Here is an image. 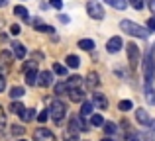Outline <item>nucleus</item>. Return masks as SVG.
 <instances>
[{"mask_svg":"<svg viewBox=\"0 0 155 141\" xmlns=\"http://www.w3.org/2000/svg\"><path fill=\"white\" fill-rule=\"evenodd\" d=\"M20 118H22V122H31V120L35 118V110H31V108H24V110L20 112Z\"/></svg>","mask_w":155,"mask_h":141,"instance_id":"obj_15","label":"nucleus"},{"mask_svg":"<svg viewBox=\"0 0 155 141\" xmlns=\"http://www.w3.org/2000/svg\"><path fill=\"white\" fill-rule=\"evenodd\" d=\"M77 45H79L81 49H84V51H92L94 49V41H92V39H81Z\"/></svg>","mask_w":155,"mask_h":141,"instance_id":"obj_19","label":"nucleus"},{"mask_svg":"<svg viewBox=\"0 0 155 141\" xmlns=\"http://www.w3.org/2000/svg\"><path fill=\"white\" fill-rule=\"evenodd\" d=\"M116 130H118V127H116V123H112V122H106V126H104V131H106L108 135L116 133Z\"/></svg>","mask_w":155,"mask_h":141,"instance_id":"obj_30","label":"nucleus"},{"mask_svg":"<svg viewBox=\"0 0 155 141\" xmlns=\"http://www.w3.org/2000/svg\"><path fill=\"white\" fill-rule=\"evenodd\" d=\"M24 72H26V82L30 86H34L38 82V65L35 63H26L24 65Z\"/></svg>","mask_w":155,"mask_h":141,"instance_id":"obj_4","label":"nucleus"},{"mask_svg":"<svg viewBox=\"0 0 155 141\" xmlns=\"http://www.w3.org/2000/svg\"><path fill=\"white\" fill-rule=\"evenodd\" d=\"M69 92V88H67V84L65 82H59V84H55V94L57 96H61V94H67Z\"/></svg>","mask_w":155,"mask_h":141,"instance_id":"obj_28","label":"nucleus"},{"mask_svg":"<svg viewBox=\"0 0 155 141\" xmlns=\"http://www.w3.org/2000/svg\"><path fill=\"white\" fill-rule=\"evenodd\" d=\"M87 84L88 86H98L100 84V80H98V75H96V72H88V76H87Z\"/></svg>","mask_w":155,"mask_h":141,"instance_id":"obj_21","label":"nucleus"},{"mask_svg":"<svg viewBox=\"0 0 155 141\" xmlns=\"http://www.w3.org/2000/svg\"><path fill=\"white\" fill-rule=\"evenodd\" d=\"M87 12L91 18L94 20H102L104 18V8L100 6V2H96V0H91V2L87 4Z\"/></svg>","mask_w":155,"mask_h":141,"instance_id":"obj_5","label":"nucleus"},{"mask_svg":"<svg viewBox=\"0 0 155 141\" xmlns=\"http://www.w3.org/2000/svg\"><path fill=\"white\" fill-rule=\"evenodd\" d=\"M145 100H147L149 104H155V90H153L151 86L145 88Z\"/></svg>","mask_w":155,"mask_h":141,"instance_id":"obj_27","label":"nucleus"},{"mask_svg":"<svg viewBox=\"0 0 155 141\" xmlns=\"http://www.w3.org/2000/svg\"><path fill=\"white\" fill-rule=\"evenodd\" d=\"M122 45H124L122 37L114 35V37H110V39H108V43H106V51H108V53H118V51L122 49Z\"/></svg>","mask_w":155,"mask_h":141,"instance_id":"obj_9","label":"nucleus"},{"mask_svg":"<svg viewBox=\"0 0 155 141\" xmlns=\"http://www.w3.org/2000/svg\"><path fill=\"white\" fill-rule=\"evenodd\" d=\"M120 27L126 31V34L134 35V37H140V39H145V37L149 35V30H147V27H143V26H137V24L130 22V20H124V22L120 24Z\"/></svg>","mask_w":155,"mask_h":141,"instance_id":"obj_2","label":"nucleus"},{"mask_svg":"<svg viewBox=\"0 0 155 141\" xmlns=\"http://www.w3.org/2000/svg\"><path fill=\"white\" fill-rule=\"evenodd\" d=\"M49 4H51V6H53V8H57V10H59V8H61V6H63V0H51V2H49Z\"/></svg>","mask_w":155,"mask_h":141,"instance_id":"obj_36","label":"nucleus"},{"mask_svg":"<svg viewBox=\"0 0 155 141\" xmlns=\"http://www.w3.org/2000/svg\"><path fill=\"white\" fill-rule=\"evenodd\" d=\"M92 110H94V104L88 102V100H83V108H81V118H88V116H92Z\"/></svg>","mask_w":155,"mask_h":141,"instance_id":"obj_13","label":"nucleus"},{"mask_svg":"<svg viewBox=\"0 0 155 141\" xmlns=\"http://www.w3.org/2000/svg\"><path fill=\"white\" fill-rule=\"evenodd\" d=\"M65 63H67V67H71V69H77V67L81 65V59L77 57V55H69Z\"/></svg>","mask_w":155,"mask_h":141,"instance_id":"obj_22","label":"nucleus"},{"mask_svg":"<svg viewBox=\"0 0 155 141\" xmlns=\"http://www.w3.org/2000/svg\"><path fill=\"white\" fill-rule=\"evenodd\" d=\"M47 118H49V112H47V110H43V112H39V114H38V122L39 123H45Z\"/></svg>","mask_w":155,"mask_h":141,"instance_id":"obj_32","label":"nucleus"},{"mask_svg":"<svg viewBox=\"0 0 155 141\" xmlns=\"http://www.w3.org/2000/svg\"><path fill=\"white\" fill-rule=\"evenodd\" d=\"M155 47H149L147 51H145V57H143V80H145V88L151 86L153 82V76H155Z\"/></svg>","mask_w":155,"mask_h":141,"instance_id":"obj_1","label":"nucleus"},{"mask_svg":"<svg viewBox=\"0 0 155 141\" xmlns=\"http://www.w3.org/2000/svg\"><path fill=\"white\" fill-rule=\"evenodd\" d=\"M0 126H4V112H2V108H0Z\"/></svg>","mask_w":155,"mask_h":141,"instance_id":"obj_42","label":"nucleus"},{"mask_svg":"<svg viewBox=\"0 0 155 141\" xmlns=\"http://www.w3.org/2000/svg\"><path fill=\"white\" fill-rule=\"evenodd\" d=\"M10 133H12V135H22V133H24V127L12 123V126H10Z\"/></svg>","mask_w":155,"mask_h":141,"instance_id":"obj_31","label":"nucleus"},{"mask_svg":"<svg viewBox=\"0 0 155 141\" xmlns=\"http://www.w3.org/2000/svg\"><path fill=\"white\" fill-rule=\"evenodd\" d=\"M130 6L136 8V10H141L143 8V0H130Z\"/></svg>","mask_w":155,"mask_h":141,"instance_id":"obj_34","label":"nucleus"},{"mask_svg":"<svg viewBox=\"0 0 155 141\" xmlns=\"http://www.w3.org/2000/svg\"><path fill=\"white\" fill-rule=\"evenodd\" d=\"M91 123L92 126H104V118L100 114H92L91 116Z\"/></svg>","mask_w":155,"mask_h":141,"instance_id":"obj_29","label":"nucleus"},{"mask_svg":"<svg viewBox=\"0 0 155 141\" xmlns=\"http://www.w3.org/2000/svg\"><path fill=\"white\" fill-rule=\"evenodd\" d=\"M22 110H24V104L18 102V100H14V102L10 104V112H12V114H18L20 116V112H22Z\"/></svg>","mask_w":155,"mask_h":141,"instance_id":"obj_25","label":"nucleus"},{"mask_svg":"<svg viewBox=\"0 0 155 141\" xmlns=\"http://www.w3.org/2000/svg\"><path fill=\"white\" fill-rule=\"evenodd\" d=\"M53 71H55L57 75H65V72H67V69H65L63 65H59V63H53Z\"/></svg>","mask_w":155,"mask_h":141,"instance_id":"obj_33","label":"nucleus"},{"mask_svg":"<svg viewBox=\"0 0 155 141\" xmlns=\"http://www.w3.org/2000/svg\"><path fill=\"white\" fill-rule=\"evenodd\" d=\"M92 104H96L100 110H106V108H108V100H106V96H104V94H100V92L92 94Z\"/></svg>","mask_w":155,"mask_h":141,"instance_id":"obj_12","label":"nucleus"},{"mask_svg":"<svg viewBox=\"0 0 155 141\" xmlns=\"http://www.w3.org/2000/svg\"><path fill=\"white\" fill-rule=\"evenodd\" d=\"M14 14H16V16H20V18H24V20H26L28 16H30V12H28V8H24V6H14Z\"/></svg>","mask_w":155,"mask_h":141,"instance_id":"obj_24","label":"nucleus"},{"mask_svg":"<svg viewBox=\"0 0 155 141\" xmlns=\"http://www.w3.org/2000/svg\"><path fill=\"white\" fill-rule=\"evenodd\" d=\"M81 82H83V79H81L79 75H75V76H71V79H69L65 84H67V88L71 90V88H79V86H81Z\"/></svg>","mask_w":155,"mask_h":141,"instance_id":"obj_17","label":"nucleus"},{"mask_svg":"<svg viewBox=\"0 0 155 141\" xmlns=\"http://www.w3.org/2000/svg\"><path fill=\"white\" fill-rule=\"evenodd\" d=\"M47 112H49V116H51L53 122L59 123L61 120L67 116V106H65V102H61V100L57 98V100H53V102H51V106H49V110H47Z\"/></svg>","mask_w":155,"mask_h":141,"instance_id":"obj_3","label":"nucleus"},{"mask_svg":"<svg viewBox=\"0 0 155 141\" xmlns=\"http://www.w3.org/2000/svg\"><path fill=\"white\" fill-rule=\"evenodd\" d=\"M136 120H137L140 126H151V118H149V114L145 110H141V108L136 110Z\"/></svg>","mask_w":155,"mask_h":141,"instance_id":"obj_11","label":"nucleus"},{"mask_svg":"<svg viewBox=\"0 0 155 141\" xmlns=\"http://www.w3.org/2000/svg\"><path fill=\"white\" fill-rule=\"evenodd\" d=\"M88 126L83 122V118L81 116H73L71 122H69V131H73V133H77V131H87Z\"/></svg>","mask_w":155,"mask_h":141,"instance_id":"obj_7","label":"nucleus"},{"mask_svg":"<svg viewBox=\"0 0 155 141\" xmlns=\"http://www.w3.org/2000/svg\"><path fill=\"white\" fill-rule=\"evenodd\" d=\"M102 141H112V139H110V137H104V139H102Z\"/></svg>","mask_w":155,"mask_h":141,"instance_id":"obj_44","label":"nucleus"},{"mask_svg":"<svg viewBox=\"0 0 155 141\" xmlns=\"http://www.w3.org/2000/svg\"><path fill=\"white\" fill-rule=\"evenodd\" d=\"M6 4H8V0H0V8H2V6H6Z\"/></svg>","mask_w":155,"mask_h":141,"instance_id":"obj_43","label":"nucleus"},{"mask_svg":"<svg viewBox=\"0 0 155 141\" xmlns=\"http://www.w3.org/2000/svg\"><path fill=\"white\" fill-rule=\"evenodd\" d=\"M4 88H6V79H4V76L0 75V92H2Z\"/></svg>","mask_w":155,"mask_h":141,"instance_id":"obj_38","label":"nucleus"},{"mask_svg":"<svg viewBox=\"0 0 155 141\" xmlns=\"http://www.w3.org/2000/svg\"><path fill=\"white\" fill-rule=\"evenodd\" d=\"M38 82L35 84H39V86H43V88H47V86H51V82H53V72L49 71H43V72H38Z\"/></svg>","mask_w":155,"mask_h":141,"instance_id":"obj_10","label":"nucleus"},{"mask_svg":"<svg viewBox=\"0 0 155 141\" xmlns=\"http://www.w3.org/2000/svg\"><path fill=\"white\" fill-rule=\"evenodd\" d=\"M12 49H14V55L18 59H24V57H26V47H24L22 43H12Z\"/></svg>","mask_w":155,"mask_h":141,"instance_id":"obj_16","label":"nucleus"},{"mask_svg":"<svg viewBox=\"0 0 155 141\" xmlns=\"http://www.w3.org/2000/svg\"><path fill=\"white\" fill-rule=\"evenodd\" d=\"M35 30H38V31H43V34H53V31H55L51 26H45V24H41L39 20L35 22Z\"/></svg>","mask_w":155,"mask_h":141,"instance_id":"obj_23","label":"nucleus"},{"mask_svg":"<svg viewBox=\"0 0 155 141\" xmlns=\"http://www.w3.org/2000/svg\"><path fill=\"white\" fill-rule=\"evenodd\" d=\"M126 51H128V59H130L132 69H136L137 63H140V49H137V45L136 43H128V45H126Z\"/></svg>","mask_w":155,"mask_h":141,"instance_id":"obj_6","label":"nucleus"},{"mask_svg":"<svg viewBox=\"0 0 155 141\" xmlns=\"http://www.w3.org/2000/svg\"><path fill=\"white\" fill-rule=\"evenodd\" d=\"M59 20H61V22H63V24H67V22H69V18H67V16H65V14H61V16H59Z\"/></svg>","mask_w":155,"mask_h":141,"instance_id":"obj_41","label":"nucleus"},{"mask_svg":"<svg viewBox=\"0 0 155 141\" xmlns=\"http://www.w3.org/2000/svg\"><path fill=\"white\" fill-rule=\"evenodd\" d=\"M147 30H155V16L147 20Z\"/></svg>","mask_w":155,"mask_h":141,"instance_id":"obj_37","label":"nucleus"},{"mask_svg":"<svg viewBox=\"0 0 155 141\" xmlns=\"http://www.w3.org/2000/svg\"><path fill=\"white\" fill-rule=\"evenodd\" d=\"M10 57H12L10 51H2V59H4V61H10Z\"/></svg>","mask_w":155,"mask_h":141,"instance_id":"obj_40","label":"nucleus"},{"mask_svg":"<svg viewBox=\"0 0 155 141\" xmlns=\"http://www.w3.org/2000/svg\"><path fill=\"white\" fill-rule=\"evenodd\" d=\"M147 6H149V10L153 12V16H155V0H147Z\"/></svg>","mask_w":155,"mask_h":141,"instance_id":"obj_39","label":"nucleus"},{"mask_svg":"<svg viewBox=\"0 0 155 141\" xmlns=\"http://www.w3.org/2000/svg\"><path fill=\"white\" fill-rule=\"evenodd\" d=\"M10 34L12 35H18L20 34V26H18V24H12V26H10Z\"/></svg>","mask_w":155,"mask_h":141,"instance_id":"obj_35","label":"nucleus"},{"mask_svg":"<svg viewBox=\"0 0 155 141\" xmlns=\"http://www.w3.org/2000/svg\"><path fill=\"white\" fill-rule=\"evenodd\" d=\"M118 108H120L122 112H130L134 108V104H132V100H120V104H118Z\"/></svg>","mask_w":155,"mask_h":141,"instance_id":"obj_26","label":"nucleus"},{"mask_svg":"<svg viewBox=\"0 0 155 141\" xmlns=\"http://www.w3.org/2000/svg\"><path fill=\"white\" fill-rule=\"evenodd\" d=\"M69 96H71L73 102H83L84 100V90H81V88H71V90H69Z\"/></svg>","mask_w":155,"mask_h":141,"instance_id":"obj_14","label":"nucleus"},{"mask_svg":"<svg viewBox=\"0 0 155 141\" xmlns=\"http://www.w3.org/2000/svg\"><path fill=\"white\" fill-rule=\"evenodd\" d=\"M106 4H110V6L116 8V10H124V8L128 6V2H126V0H106Z\"/></svg>","mask_w":155,"mask_h":141,"instance_id":"obj_20","label":"nucleus"},{"mask_svg":"<svg viewBox=\"0 0 155 141\" xmlns=\"http://www.w3.org/2000/svg\"><path fill=\"white\" fill-rule=\"evenodd\" d=\"M8 96H10V100L22 98V96H24V88H22V86H12V88H10V94H8Z\"/></svg>","mask_w":155,"mask_h":141,"instance_id":"obj_18","label":"nucleus"},{"mask_svg":"<svg viewBox=\"0 0 155 141\" xmlns=\"http://www.w3.org/2000/svg\"><path fill=\"white\" fill-rule=\"evenodd\" d=\"M20 141H26V139H20Z\"/></svg>","mask_w":155,"mask_h":141,"instance_id":"obj_45","label":"nucleus"},{"mask_svg":"<svg viewBox=\"0 0 155 141\" xmlns=\"http://www.w3.org/2000/svg\"><path fill=\"white\" fill-rule=\"evenodd\" d=\"M34 141H57V139L47 127H38L34 131Z\"/></svg>","mask_w":155,"mask_h":141,"instance_id":"obj_8","label":"nucleus"}]
</instances>
